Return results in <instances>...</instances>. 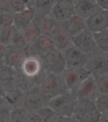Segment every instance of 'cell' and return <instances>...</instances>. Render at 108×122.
<instances>
[{
	"label": "cell",
	"mask_w": 108,
	"mask_h": 122,
	"mask_svg": "<svg viewBox=\"0 0 108 122\" xmlns=\"http://www.w3.org/2000/svg\"><path fill=\"white\" fill-rule=\"evenodd\" d=\"M78 99L74 93L67 92L50 99L48 106L60 117L71 118L74 114Z\"/></svg>",
	"instance_id": "6da1fadb"
},
{
	"label": "cell",
	"mask_w": 108,
	"mask_h": 122,
	"mask_svg": "<svg viewBox=\"0 0 108 122\" xmlns=\"http://www.w3.org/2000/svg\"><path fill=\"white\" fill-rule=\"evenodd\" d=\"M103 114L89 99H78L72 118L77 122H101Z\"/></svg>",
	"instance_id": "7a4b0ae2"
},
{
	"label": "cell",
	"mask_w": 108,
	"mask_h": 122,
	"mask_svg": "<svg viewBox=\"0 0 108 122\" xmlns=\"http://www.w3.org/2000/svg\"><path fill=\"white\" fill-rule=\"evenodd\" d=\"M39 86L41 91L50 99L69 92L63 78L62 74L48 72Z\"/></svg>",
	"instance_id": "3957f363"
},
{
	"label": "cell",
	"mask_w": 108,
	"mask_h": 122,
	"mask_svg": "<svg viewBox=\"0 0 108 122\" xmlns=\"http://www.w3.org/2000/svg\"><path fill=\"white\" fill-rule=\"evenodd\" d=\"M43 64L48 72L62 74L67 68L64 53L56 48L41 56Z\"/></svg>",
	"instance_id": "277c9868"
},
{
	"label": "cell",
	"mask_w": 108,
	"mask_h": 122,
	"mask_svg": "<svg viewBox=\"0 0 108 122\" xmlns=\"http://www.w3.org/2000/svg\"><path fill=\"white\" fill-rule=\"evenodd\" d=\"M50 99V98L41 91L40 86L36 85L25 93L22 106L30 112H38L48 106Z\"/></svg>",
	"instance_id": "5b68a950"
},
{
	"label": "cell",
	"mask_w": 108,
	"mask_h": 122,
	"mask_svg": "<svg viewBox=\"0 0 108 122\" xmlns=\"http://www.w3.org/2000/svg\"><path fill=\"white\" fill-rule=\"evenodd\" d=\"M85 67L95 78L108 75V52L100 50L90 55Z\"/></svg>",
	"instance_id": "8992f818"
},
{
	"label": "cell",
	"mask_w": 108,
	"mask_h": 122,
	"mask_svg": "<svg viewBox=\"0 0 108 122\" xmlns=\"http://www.w3.org/2000/svg\"><path fill=\"white\" fill-rule=\"evenodd\" d=\"M41 34L39 27L34 20L23 30H18L12 45L24 49L32 45Z\"/></svg>",
	"instance_id": "52a82bcc"
},
{
	"label": "cell",
	"mask_w": 108,
	"mask_h": 122,
	"mask_svg": "<svg viewBox=\"0 0 108 122\" xmlns=\"http://www.w3.org/2000/svg\"><path fill=\"white\" fill-rule=\"evenodd\" d=\"M71 43L89 55L100 51L95 42L93 33L88 28L72 36Z\"/></svg>",
	"instance_id": "ba28073f"
},
{
	"label": "cell",
	"mask_w": 108,
	"mask_h": 122,
	"mask_svg": "<svg viewBox=\"0 0 108 122\" xmlns=\"http://www.w3.org/2000/svg\"><path fill=\"white\" fill-rule=\"evenodd\" d=\"M91 76L90 72L84 67H67L62 76L69 92L73 93L83 81Z\"/></svg>",
	"instance_id": "9c48e42d"
},
{
	"label": "cell",
	"mask_w": 108,
	"mask_h": 122,
	"mask_svg": "<svg viewBox=\"0 0 108 122\" xmlns=\"http://www.w3.org/2000/svg\"><path fill=\"white\" fill-rule=\"evenodd\" d=\"M67 67H84L87 64L90 55L82 51L72 43L63 51Z\"/></svg>",
	"instance_id": "30bf717a"
},
{
	"label": "cell",
	"mask_w": 108,
	"mask_h": 122,
	"mask_svg": "<svg viewBox=\"0 0 108 122\" xmlns=\"http://www.w3.org/2000/svg\"><path fill=\"white\" fill-rule=\"evenodd\" d=\"M78 99H89L95 101L99 94L96 79L91 75L81 83L73 92Z\"/></svg>",
	"instance_id": "8fae6325"
},
{
	"label": "cell",
	"mask_w": 108,
	"mask_h": 122,
	"mask_svg": "<svg viewBox=\"0 0 108 122\" xmlns=\"http://www.w3.org/2000/svg\"><path fill=\"white\" fill-rule=\"evenodd\" d=\"M50 37L56 48L64 51L71 44L72 35L62 22L57 24L51 31Z\"/></svg>",
	"instance_id": "7c38bea8"
},
{
	"label": "cell",
	"mask_w": 108,
	"mask_h": 122,
	"mask_svg": "<svg viewBox=\"0 0 108 122\" xmlns=\"http://www.w3.org/2000/svg\"><path fill=\"white\" fill-rule=\"evenodd\" d=\"M55 45L50 35L41 34L32 45L24 48L27 55H38L42 56L55 48Z\"/></svg>",
	"instance_id": "4fadbf2b"
},
{
	"label": "cell",
	"mask_w": 108,
	"mask_h": 122,
	"mask_svg": "<svg viewBox=\"0 0 108 122\" xmlns=\"http://www.w3.org/2000/svg\"><path fill=\"white\" fill-rule=\"evenodd\" d=\"M28 55L24 48L11 45L8 46V49L3 60L5 65L18 69H21Z\"/></svg>",
	"instance_id": "5bb4252c"
},
{
	"label": "cell",
	"mask_w": 108,
	"mask_h": 122,
	"mask_svg": "<svg viewBox=\"0 0 108 122\" xmlns=\"http://www.w3.org/2000/svg\"><path fill=\"white\" fill-rule=\"evenodd\" d=\"M75 13L74 3L72 1H57L52 8L50 15L57 22L66 21Z\"/></svg>",
	"instance_id": "9a60e30c"
},
{
	"label": "cell",
	"mask_w": 108,
	"mask_h": 122,
	"mask_svg": "<svg viewBox=\"0 0 108 122\" xmlns=\"http://www.w3.org/2000/svg\"><path fill=\"white\" fill-rule=\"evenodd\" d=\"M45 69L41 57L38 55H29L21 67V70L24 74L33 78Z\"/></svg>",
	"instance_id": "2e32d148"
},
{
	"label": "cell",
	"mask_w": 108,
	"mask_h": 122,
	"mask_svg": "<svg viewBox=\"0 0 108 122\" xmlns=\"http://www.w3.org/2000/svg\"><path fill=\"white\" fill-rule=\"evenodd\" d=\"M87 28L92 32H97L108 28V10H100L87 19Z\"/></svg>",
	"instance_id": "e0dca14e"
},
{
	"label": "cell",
	"mask_w": 108,
	"mask_h": 122,
	"mask_svg": "<svg viewBox=\"0 0 108 122\" xmlns=\"http://www.w3.org/2000/svg\"><path fill=\"white\" fill-rule=\"evenodd\" d=\"M102 10L97 4L96 0H75V13L87 19L96 11Z\"/></svg>",
	"instance_id": "ac0fdd59"
},
{
	"label": "cell",
	"mask_w": 108,
	"mask_h": 122,
	"mask_svg": "<svg viewBox=\"0 0 108 122\" xmlns=\"http://www.w3.org/2000/svg\"><path fill=\"white\" fill-rule=\"evenodd\" d=\"M36 10L33 8L28 7L22 11L14 13V24L19 30H22L34 20Z\"/></svg>",
	"instance_id": "d6986e66"
},
{
	"label": "cell",
	"mask_w": 108,
	"mask_h": 122,
	"mask_svg": "<svg viewBox=\"0 0 108 122\" xmlns=\"http://www.w3.org/2000/svg\"><path fill=\"white\" fill-rule=\"evenodd\" d=\"M62 23L70 32L72 36L80 33L87 28V19L76 13H74L66 21Z\"/></svg>",
	"instance_id": "ffe728a7"
},
{
	"label": "cell",
	"mask_w": 108,
	"mask_h": 122,
	"mask_svg": "<svg viewBox=\"0 0 108 122\" xmlns=\"http://www.w3.org/2000/svg\"><path fill=\"white\" fill-rule=\"evenodd\" d=\"M16 76L17 69L5 64L0 72V85L5 91L16 87Z\"/></svg>",
	"instance_id": "44dd1931"
},
{
	"label": "cell",
	"mask_w": 108,
	"mask_h": 122,
	"mask_svg": "<svg viewBox=\"0 0 108 122\" xmlns=\"http://www.w3.org/2000/svg\"><path fill=\"white\" fill-rule=\"evenodd\" d=\"M25 93L16 86L6 90L3 97L6 102L12 106L13 107L22 106Z\"/></svg>",
	"instance_id": "7402d4cb"
},
{
	"label": "cell",
	"mask_w": 108,
	"mask_h": 122,
	"mask_svg": "<svg viewBox=\"0 0 108 122\" xmlns=\"http://www.w3.org/2000/svg\"><path fill=\"white\" fill-rule=\"evenodd\" d=\"M34 20L39 27L41 33L46 35H50L51 31L57 24V21L50 14L39 15L37 17L36 16Z\"/></svg>",
	"instance_id": "603a6c76"
},
{
	"label": "cell",
	"mask_w": 108,
	"mask_h": 122,
	"mask_svg": "<svg viewBox=\"0 0 108 122\" xmlns=\"http://www.w3.org/2000/svg\"><path fill=\"white\" fill-rule=\"evenodd\" d=\"M15 85L19 89L22 90L24 93L29 92L35 86L37 85L34 78L24 74L21 70V69H17Z\"/></svg>",
	"instance_id": "cb8c5ba5"
},
{
	"label": "cell",
	"mask_w": 108,
	"mask_h": 122,
	"mask_svg": "<svg viewBox=\"0 0 108 122\" xmlns=\"http://www.w3.org/2000/svg\"><path fill=\"white\" fill-rule=\"evenodd\" d=\"M18 30L14 24L1 28L0 41L8 46L12 45Z\"/></svg>",
	"instance_id": "d4e9b609"
},
{
	"label": "cell",
	"mask_w": 108,
	"mask_h": 122,
	"mask_svg": "<svg viewBox=\"0 0 108 122\" xmlns=\"http://www.w3.org/2000/svg\"><path fill=\"white\" fill-rule=\"evenodd\" d=\"M57 2V0H34V8L39 12L40 15L50 14L52 8Z\"/></svg>",
	"instance_id": "484cf974"
},
{
	"label": "cell",
	"mask_w": 108,
	"mask_h": 122,
	"mask_svg": "<svg viewBox=\"0 0 108 122\" xmlns=\"http://www.w3.org/2000/svg\"><path fill=\"white\" fill-rule=\"evenodd\" d=\"M29 113L23 106L13 107L11 110L10 122H27Z\"/></svg>",
	"instance_id": "4316f807"
},
{
	"label": "cell",
	"mask_w": 108,
	"mask_h": 122,
	"mask_svg": "<svg viewBox=\"0 0 108 122\" xmlns=\"http://www.w3.org/2000/svg\"><path fill=\"white\" fill-rule=\"evenodd\" d=\"M93 36L99 50L108 52V28L100 32H94Z\"/></svg>",
	"instance_id": "83f0119b"
},
{
	"label": "cell",
	"mask_w": 108,
	"mask_h": 122,
	"mask_svg": "<svg viewBox=\"0 0 108 122\" xmlns=\"http://www.w3.org/2000/svg\"><path fill=\"white\" fill-rule=\"evenodd\" d=\"M41 117L42 122H57L60 116L48 106L41 109L37 112Z\"/></svg>",
	"instance_id": "f1b7e54d"
},
{
	"label": "cell",
	"mask_w": 108,
	"mask_h": 122,
	"mask_svg": "<svg viewBox=\"0 0 108 122\" xmlns=\"http://www.w3.org/2000/svg\"><path fill=\"white\" fill-rule=\"evenodd\" d=\"M95 104L97 109L103 114L108 112V94L99 93L95 98Z\"/></svg>",
	"instance_id": "f546056e"
},
{
	"label": "cell",
	"mask_w": 108,
	"mask_h": 122,
	"mask_svg": "<svg viewBox=\"0 0 108 122\" xmlns=\"http://www.w3.org/2000/svg\"><path fill=\"white\" fill-rule=\"evenodd\" d=\"M14 13L10 11H4L0 13V28L13 25Z\"/></svg>",
	"instance_id": "4dcf8cb0"
},
{
	"label": "cell",
	"mask_w": 108,
	"mask_h": 122,
	"mask_svg": "<svg viewBox=\"0 0 108 122\" xmlns=\"http://www.w3.org/2000/svg\"><path fill=\"white\" fill-rule=\"evenodd\" d=\"M10 8L12 13H15L28 8L27 4L23 0H8Z\"/></svg>",
	"instance_id": "1f68e13d"
},
{
	"label": "cell",
	"mask_w": 108,
	"mask_h": 122,
	"mask_svg": "<svg viewBox=\"0 0 108 122\" xmlns=\"http://www.w3.org/2000/svg\"><path fill=\"white\" fill-rule=\"evenodd\" d=\"M97 90L100 94H108V75L95 78Z\"/></svg>",
	"instance_id": "d6a6232c"
},
{
	"label": "cell",
	"mask_w": 108,
	"mask_h": 122,
	"mask_svg": "<svg viewBox=\"0 0 108 122\" xmlns=\"http://www.w3.org/2000/svg\"><path fill=\"white\" fill-rule=\"evenodd\" d=\"M11 110L2 105L0 106V122H10Z\"/></svg>",
	"instance_id": "836d02e7"
},
{
	"label": "cell",
	"mask_w": 108,
	"mask_h": 122,
	"mask_svg": "<svg viewBox=\"0 0 108 122\" xmlns=\"http://www.w3.org/2000/svg\"><path fill=\"white\" fill-rule=\"evenodd\" d=\"M27 122H42V120L38 112H32L29 113Z\"/></svg>",
	"instance_id": "e575fe53"
},
{
	"label": "cell",
	"mask_w": 108,
	"mask_h": 122,
	"mask_svg": "<svg viewBox=\"0 0 108 122\" xmlns=\"http://www.w3.org/2000/svg\"><path fill=\"white\" fill-rule=\"evenodd\" d=\"M4 11L11 12V10L10 8L8 0H0V13L4 12Z\"/></svg>",
	"instance_id": "d590c367"
},
{
	"label": "cell",
	"mask_w": 108,
	"mask_h": 122,
	"mask_svg": "<svg viewBox=\"0 0 108 122\" xmlns=\"http://www.w3.org/2000/svg\"><path fill=\"white\" fill-rule=\"evenodd\" d=\"M8 49V46L6 45L5 44L0 41V59H3Z\"/></svg>",
	"instance_id": "8d00e7d4"
},
{
	"label": "cell",
	"mask_w": 108,
	"mask_h": 122,
	"mask_svg": "<svg viewBox=\"0 0 108 122\" xmlns=\"http://www.w3.org/2000/svg\"><path fill=\"white\" fill-rule=\"evenodd\" d=\"M96 1L101 9L108 10V0H96Z\"/></svg>",
	"instance_id": "74e56055"
},
{
	"label": "cell",
	"mask_w": 108,
	"mask_h": 122,
	"mask_svg": "<svg viewBox=\"0 0 108 122\" xmlns=\"http://www.w3.org/2000/svg\"><path fill=\"white\" fill-rule=\"evenodd\" d=\"M101 122H108V112L103 114Z\"/></svg>",
	"instance_id": "f35d334b"
},
{
	"label": "cell",
	"mask_w": 108,
	"mask_h": 122,
	"mask_svg": "<svg viewBox=\"0 0 108 122\" xmlns=\"http://www.w3.org/2000/svg\"><path fill=\"white\" fill-rule=\"evenodd\" d=\"M4 66H5V63L3 62V60L0 59V72L2 70V69L4 67Z\"/></svg>",
	"instance_id": "ab89813d"
},
{
	"label": "cell",
	"mask_w": 108,
	"mask_h": 122,
	"mask_svg": "<svg viewBox=\"0 0 108 122\" xmlns=\"http://www.w3.org/2000/svg\"><path fill=\"white\" fill-rule=\"evenodd\" d=\"M72 1L74 3L75 1V0H57V1Z\"/></svg>",
	"instance_id": "60d3db41"
},
{
	"label": "cell",
	"mask_w": 108,
	"mask_h": 122,
	"mask_svg": "<svg viewBox=\"0 0 108 122\" xmlns=\"http://www.w3.org/2000/svg\"><path fill=\"white\" fill-rule=\"evenodd\" d=\"M23 1L26 2V3L27 4V5H28L29 7V3H30L31 0H23Z\"/></svg>",
	"instance_id": "b9f144b4"
},
{
	"label": "cell",
	"mask_w": 108,
	"mask_h": 122,
	"mask_svg": "<svg viewBox=\"0 0 108 122\" xmlns=\"http://www.w3.org/2000/svg\"><path fill=\"white\" fill-rule=\"evenodd\" d=\"M0 30H1V28H0Z\"/></svg>",
	"instance_id": "7bdbcfd3"
}]
</instances>
